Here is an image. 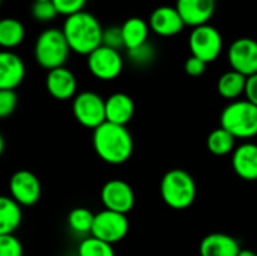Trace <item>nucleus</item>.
<instances>
[{
  "instance_id": "nucleus-17",
  "label": "nucleus",
  "mask_w": 257,
  "mask_h": 256,
  "mask_svg": "<svg viewBox=\"0 0 257 256\" xmlns=\"http://www.w3.org/2000/svg\"><path fill=\"white\" fill-rule=\"evenodd\" d=\"M232 167L235 174L245 181L257 180V145L245 142L232 152Z\"/></svg>"
},
{
  "instance_id": "nucleus-31",
  "label": "nucleus",
  "mask_w": 257,
  "mask_h": 256,
  "mask_svg": "<svg viewBox=\"0 0 257 256\" xmlns=\"http://www.w3.org/2000/svg\"><path fill=\"white\" fill-rule=\"evenodd\" d=\"M18 104V97L15 91L0 89V118L11 116Z\"/></svg>"
},
{
  "instance_id": "nucleus-26",
  "label": "nucleus",
  "mask_w": 257,
  "mask_h": 256,
  "mask_svg": "<svg viewBox=\"0 0 257 256\" xmlns=\"http://www.w3.org/2000/svg\"><path fill=\"white\" fill-rule=\"evenodd\" d=\"M77 256H114V249L113 244L89 235L80 241Z\"/></svg>"
},
{
  "instance_id": "nucleus-10",
  "label": "nucleus",
  "mask_w": 257,
  "mask_h": 256,
  "mask_svg": "<svg viewBox=\"0 0 257 256\" xmlns=\"http://www.w3.org/2000/svg\"><path fill=\"white\" fill-rule=\"evenodd\" d=\"M101 202L104 210L128 214L136 205V195L126 181L110 180L101 189Z\"/></svg>"
},
{
  "instance_id": "nucleus-6",
  "label": "nucleus",
  "mask_w": 257,
  "mask_h": 256,
  "mask_svg": "<svg viewBox=\"0 0 257 256\" xmlns=\"http://www.w3.org/2000/svg\"><path fill=\"white\" fill-rule=\"evenodd\" d=\"M72 113L77 122L84 128L96 130L107 122L105 100L92 91L77 94V97L72 100Z\"/></svg>"
},
{
  "instance_id": "nucleus-34",
  "label": "nucleus",
  "mask_w": 257,
  "mask_h": 256,
  "mask_svg": "<svg viewBox=\"0 0 257 256\" xmlns=\"http://www.w3.org/2000/svg\"><path fill=\"white\" fill-rule=\"evenodd\" d=\"M245 100L257 106V74L247 77V86H245Z\"/></svg>"
},
{
  "instance_id": "nucleus-29",
  "label": "nucleus",
  "mask_w": 257,
  "mask_h": 256,
  "mask_svg": "<svg viewBox=\"0 0 257 256\" xmlns=\"http://www.w3.org/2000/svg\"><path fill=\"white\" fill-rule=\"evenodd\" d=\"M102 45L110 47L113 50H120L125 48L123 42V35H122V27L120 26H110L104 29L102 33Z\"/></svg>"
},
{
  "instance_id": "nucleus-9",
  "label": "nucleus",
  "mask_w": 257,
  "mask_h": 256,
  "mask_svg": "<svg viewBox=\"0 0 257 256\" xmlns=\"http://www.w3.org/2000/svg\"><path fill=\"white\" fill-rule=\"evenodd\" d=\"M87 68L93 77L110 81L120 75L123 69V59L120 51L101 45L87 56Z\"/></svg>"
},
{
  "instance_id": "nucleus-24",
  "label": "nucleus",
  "mask_w": 257,
  "mask_h": 256,
  "mask_svg": "<svg viewBox=\"0 0 257 256\" xmlns=\"http://www.w3.org/2000/svg\"><path fill=\"white\" fill-rule=\"evenodd\" d=\"M235 142H236V139L227 130H224L223 127H218L209 133L206 145H208V149L214 155L223 157V155H227L236 149Z\"/></svg>"
},
{
  "instance_id": "nucleus-5",
  "label": "nucleus",
  "mask_w": 257,
  "mask_h": 256,
  "mask_svg": "<svg viewBox=\"0 0 257 256\" xmlns=\"http://www.w3.org/2000/svg\"><path fill=\"white\" fill-rule=\"evenodd\" d=\"M71 47L62 29L50 27L41 32L35 42V59L47 71L65 66Z\"/></svg>"
},
{
  "instance_id": "nucleus-2",
  "label": "nucleus",
  "mask_w": 257,
  "mask_h": 256,
  "mask_svg": "<svg viewBox=\"0 0 257 256\" xmlns=\"http://www.w3.org/2000/svg\"><path fill=\"white\" fill-rule=\"evenodd\" d=\"M62 30L71 50L78 54L89 56L92 51L102 45L104 29L98 18L90 12L81 11L66 17Z\"/></svg>"
},
{
  "instance_id": "nucleus-21",
  "label": "nucleus",
  "mask_w": 257,
  "mask_h": 256,
  "mask_svg": "<svg viewBox=\"0 0 257 256\" xmlns=\"http://www.w3.org/2000/svg\"><path fill=\"white\" fill-rule=\"evenodd\" d=\"M120 27H122V35H123V42H125L126 50L137 48L143 45L145 42H148L151 27H149V23H146L143 18L131 17Z\"/></svg>"
},
{
  "instance_id": "nucleus-30",
  "label": "nucleus",
  "mask_w": 257,
  "mask_h": 256,
  "mask_svg": "<svg viewBox=\"0 0 257 256\" xmlns=\"http://www.w3.org/2000/svg\"><path fill=\"white\" fill-rule=\"evenodd\" d=\"M0 256H23V244L14 234L0 235Z\"/></svg>"
},
{
  "instance_id": "nucleus-14",
  "label": "nucleus",
  "mask_w": 257,
  "mask_h": 256,
  "mask_svg": "<svg viewBox=\"0 0 257 256\" xmlns=\"http://www.w3.org/2000/svg\"><path fill=\"white\" fill-rule=\"evenodd\" d=\"M176 9L185 26L199 27L208 24L212 18L217 9V0H176Z\"/></svg>"
},
{
  "instance_id": "nucleus-20",
  "label": "nucleus",
  "mask_w": 257,
  "mask_h": 256,
  "mask_svg": "<svg viewBox=\"0 0 257 256\" xmlns=\"http://www.w3.org/2000/svg\"><path fill=\"white\" fill-rule=\"evenodd\" d=\"M21 205L11 196L0 198V235L14 234L21 225Z\"/></svg>"
},
{
  "instance_id": "nucleus-8",
  "label": "nucleus",
  "mask_w": 257,
  "mask_h": 256,
  "mask_svg": "<svg viewBox=\"0 0 257 256\" xmlns=\"http://www.w3.org/2000/svg\"><path fill=\"white\" fill-rule=\"evenodd\" d=\"M128 229H130V222L126 219V214L102 210L95 214L92 237L114 244L126 237Z\"/></svg>"
},
{
  "instance_id": "nucleus-32",
  "label": "nucleus",
  "mask_w": 257,
  "mask_h": 256,
  "mask_svg": "<svg viewBox=\"0 0 257 256\" xmlns=\"http://www.w3.org/2000/svg\"><path fill=\"white\" fill-rule=\"evenodd\" d=\"M87 0H53L56 9L62 15H74L81 11H84V5Z\"/></svg>"
},
{
  "instance_id": "nucleus-1",
  "label": "nucleus",
  "mask_w": 257,
  "mask_h": 256,
  "mask_svg": "<svg viewBox=\"0 0 257 256\" xmlns=\"http://www.w3.org/2000/svg\"><path fill=\"white\" fill-rule=\"evenodd\" d=\"M93 149L96 155L108 164H123L134 152V140L130 130L123 125L104 122L93 130Z\"/></svg>"
},
{
  "instance_id": "nucleus-16",
  "label": "nucleus",
  "mask_w": 257,
  "mask_h": 256,
  "mask_svg": "<svg viewBox=\"0 0 257 256\" xmlns=\"http://www.w3.org/2000/svg\"><path fill=\"white\" fill-rule=\"evenodd\" d=\"M26 77V65L18 54L9 50L0 53V89L15 91Z\"/></svg>"
},
{
  "instance_id": "nucleus-12",
  "label": "nucleus",
  "mask_w": 257,
  "mask_h": 256,
  "mask_svg": "<svg viewBox=\"0 0 257 256\" xmlns=\"http://www.w3.org/2000/svg\"><path fill=\"white\" fill-rule=\"evenodd\" d=\"M232 69L245 77L257 74V41L253 38H238L229 47L227 54Z\"/></svg>"
},
{
  "instance_id": "nucleus-28",
  "label": "nucleus",
  "mask_w": 257,
  "mask_h": 256,
  "mask_svg": "<svg viewBox=\"0 0 257 256\" xmlns=\"http://www.w3.org/2000/svg\"><path fill=\"white\" fill-rule=\"evenodd\" d=\"M30 14L36 21H41V23L53 21L59 15L53 0H33Z\"/></svg>"
},
{
  "instance_id": "nucleus-4",
  "label": "nucleus",
  "mask_w": 257,
  "mask_h": 256,
  "mask_svg": "<svg viewBox=\"0 0 257 256\" xmlns=\"http://www.w3.org/2000/svg\"><path fill=\"white\" fill-rule=\"evenodd\" d=\"M220 124L235 139H253L257 136V106L248 100L232 101L223 109Z\"/></svg>"
},
{
  "instance_id": "nucleus-23",
  "label": "nucleus",
  "mask_w": 257,
  "mask_h": 256,
  "mask_svg": "<svg viewBox=\"0 0 257 256\" xmlns=\"http://www.w3.org/2000/svg\"><path fill=\"white\" fill-rule=\"evenodd\" d=\"M26 36L24 24L17 18H3L0 21V45L5 50L18 47Z\"/></svg>"
},
{
  "instance_id": "nucleus-35",
  "label": "nucleus",
  "mask_w": 257,
  "mask_h": 256,
  "mask_svg": "<svg viewBox=\"0 0 257 256\" xmlns=\"http://www.w3.org/2000/svg\"><path fill=\"white\" fill-rule=\"evenodd\" d=\"M238 256H257V253L253 252V250H250V249H242Z\"/></svg>"
},
{
  "instance_id": "nucleus-19",
  "label": "nucleus",
  "mask_w": 257,
  "mask_h": 256,
  "mask_svg": "<svg viewBox=\"0 0 257 256\" xmlns=\"http://www.w3.org/2000/svg\"><path fill=\"white\" fill-rule=\"evenodd\" d=\"M241 250L242 249L238 240L232 235L212 232L202 240L199 246V256H238Z\"/></svg>"
},
{
  "instance_id": "nucleus-18",
  "label": "nucleus",
  "mask_w": 257,
  "mask_h": 256,
  "mask_svg": "<svg viewBox=\"0 0 257 256\" xmlns=\"http://www.w3.org/2000/svg\"><path fill=\"white\" fill-rule=\"evenodd\" d=\"M136 113L134 100L123 92H116L105 100V118L107 122L126 127Z\"/></svg>"
},
{
  "instance_id": "nucleus-25",
  "label": "nucleus",
  "mask_w": 257,
  "mask_h": 256,
  "mask_svg": "<svg viewBox=\"0 0 257 256\" xmlns=\"http://www.w3.org/2000/svg\"><path fill=\"white\" fill-rule=\"evenodd\" d=\"M95 222V214L84 208V207H77L68 214V226L72 232L81 237H89L92 235V228Z\"/></svg>"
},
{
  "instance_id": "nucleus-13",
  "label": "nucleus",
  "mask_w": 257,
  "mask_h": 256,
  "mask_svg": "<svg viewBox=\"0 0 257 256\" xmlns=\"http://www.w3.org/2000/svg\"><path fill=\"white\" fill-rule=\"evenodd\" d=\"M45 86L48 94L59 101H66L71 98L77 97V78L75 74L62 66V68H56L48 71L47 78H45Z\"/></svg>"
},
{
  "instance_id": "nucleus-7",
  "label": "nucleus",
  "mask_w": 257,
  "mask_h": 256,
  "mask_svg": "<svg viewBox=\"0 0 257 256\" xmlns=\"http://www.w3.org/2000/svg\"><path fill=\"white\" fill-rule=\"evenodd\" d=\"M188 45L191 56H196L203 62L209 63L221 54L223 38L218 29L211 24H203L193 29L188 39Z\"/></svg>"
},
{
  "instance_id": "nucleus-3",
  "label": "nucleus",
  "mask_w": 257,
  "mask_h": 256,
  "mask_svg": "<svg viewBox=\"0 0 257 256\" xmlns=\"http://www.w3.org/2000/svg\"><path fill=\"white\" fill-rule=\"evenodd\" d=\"M160 193L164 204L172 210H187L190 208L197 195V187L194 178L184 169H172L164 174Z\"/></svg>"
},
{
  "instance_id": "nucleus-27",
  "label": "nucleus",
  "mask_w": 257,
  "mask_h": 256,
  "mask_svg": "<svg viewBox=\"0 0 257 256\" xmlns=\"http://www.w3.org/2000/svg\"><path fill=\"white\" fill-rule=\"evenodd\" d=\"M126 54H128V59L131 63H134L136 66H149L155 57H157V50L155 47L148 41L145 42L143 45L137 47V48H133V50H126Z\"/></svg>"
},
{
  "instance_id": "nucleus-11",
  "label": "nucleus",
  "mask_w": 257,
  "mask_h": 256,
  "mask_svg": "<svg viewBox=\"0 0 257 256\" xmlns=\"http://www.w3.org/2000/svg\"><path fill=\"white\" fill-rule=\"evenodd\" d=\"M39 178L30 170H17L9 180V195L21 207H32L41 198Z\"/></svg>"
},
{
  "instance_id": "nucleus-22",
  "label": "nucleus",
  "mask_w": 257,
  "mask_h": 256,
  "mask_svg": "<svg viewBox=\"0 0 257 256\" xmlns=\"http://www.w3.org/2000/svg\"><path fill=\"white\" fill-rule=\"evenodd\" d=\"M245 86H247V77L235 69L226 71L217 83V89L218 94L232 101H236L242 94H245Z\"/></svg>"
},
{
  "instance_id": "nucleus-15",
  "label": "nucleus",
  "mask_w": 257,
  "mask_h": 256,
  "mask_svg": "<svg viewBox=\"0 0 257 256\" xmlns=\"http://www.w3.org/2000/svg\"><path fill=\"white\" fill-rule=\"evenodd\" d=\"M185 23L176 6H160L149 17V27L160 36H175L182 32Z\"/></svg>"
},
{
  "instance_id": "nucleus-33",
  "label": "nucleus",
  "mask_w": 257,
  "mask_h": 256,
  "mask_svg": "<svg viewBox=\"0 0 257 256\" xmlns=\"http://www.w3.org/2000/svg\"><path fill=\"white\" fill-rule=\"evenodd\" d=\"M206 62L196 56H190L185 62V72L191 77H200L206 71Z\"/></svg>"
}]
</instances>
